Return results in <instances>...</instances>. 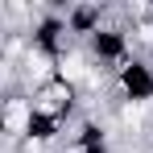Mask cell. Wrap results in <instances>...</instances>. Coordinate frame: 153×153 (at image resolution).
Returning a JSON list of instances; mask_svg holds the SVG:
<instances>
[{
    "instance_id": "5",
    "label": "cell",
    "mask_w": 153,
    "mask_h": 153,
    "mask_svg": "<svg viewBox=\"0 0 153 153\" xmlns=\"http://www.w3.org/2000/svg\"><path fill=\"white\" fill-rule=\"evenodd\" d=\"M33 120V100L25 91H13L0 100V132H4V145H21Z\"/></svg>"
},
{
    "instance_id": "1",
    "label": "cell",
    "mask_w": 153,
    "mask_h": 153,
    "mask_svg": "<svg viewBox=\"0 0 153 153\" xmlns=\"http://www.w3.org/2000/svg\"><path fill=\"white\" fill-rule=\"evenodd\" d=\"M87 54H91V62L100 66L103 75H116L120 66H124L128 58H137V46H132V29L124 21H108V25L91 37V42H83Z\"/></svg>"
},
{
    "instance_id": "2",
    "label": "cell",
    "mask_w": 153,
    "mask_h": 153,
    "mask_svg": "<svg viewBox=\"0 0 153 153\" xmlns=\"http://www.w3.org/2000/svg\"><path fill=\"white\" fill-rule=\"evenodd\" d=\"M112 91L120 103L132 108H153V58H128L124 66L112 75Z\"/></svg>"
},
{
    "instance_id": "4",
    "label": "cell",
    "mask_w": 153,
    "mask_h": 153,
    "mask_svg": "<svg viewBox=\"0 0 153 153\" xmlns=\"http://www.w3.org/2000/svg\"><path fill=\"white\" fill-rule=\"evenodd\" d=\"M66 153H112V128L100 116H79L66 132Z\"/></svg>"
},
{
    "instance_id": "6",
    "label": "cell",
    "mask_w": 153,
    "mask_h": 153,
    "mask_svg": "<svg viewBox=\"0 0 153 153\" xmlns=\"http://www.w3.org/2000/svg\"><path fill=\"white\" fill-rule=\"evenodd\" d=\"M62 17H66V25H71V37L83 46V42H91V37L108 25L112 8H103V4H66Z\"/></svg>"
},
{
    "instance_id": "3",
    "label": "cell",
    "mask_w": 153,
    "mask_h": 153,
    "mask_svg": "<svg viewBox=\"0 0 153 153\" xmlns=\"http://www.w3.org/2000/svg\"><path fill=\"white\" fill-rule=\"evenodd\" d=\"M29 100H33V112H42V116H50V120H62V124H75L79 120V103H83V91H79L75 83H66V79L54 75L50 83H42Z\"/></svg>"
}]
</instances>
